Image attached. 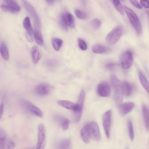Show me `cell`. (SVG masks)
Segmentation results:
<instances>
[{"mask_svg": "<svg viewBox=\"0 0 149 149\" xmlns=\"http://www.w3.org/2000/svg\"><path fill=\"white\" fill-rule=\"evenodd\" d=\"M113 92V97L116 106L118 107L122 104L123 93L122 83L114 75H112L111 78Z\"/></svg>", "mask_w": 149, "mask_h": 149, "instance_id": "obj_1", "label": "cell"}, {"mask_svg": "<svg viewBox=\"0 0 149 149\" xmlns=\"http://www.w3.org/2000/svg\"><path fill=\"white\" fill-rule=\"evenodd\" d=\"M123 8L137 34L140 35L142 32L140 20L136 14L131 9L123 5Z\"/></svg>", "mask_w": 149, "mask_h": 149, "instance_id": "obj_2", "label": "cell"}, {"mask_svg": "<svg viewBox=\"0 0 149 149\" xmlns=\"http://www.w3.org/2000/svg\"><path fill=\"white\" fill-rule=\"evenodd\" d=\"M122 26H118L114 28L107 35L106 40L110 45L116 44L119 40L123 33Z\"/></svg>", "mask_w": 149, "mask_h": 149, "instance_id": "obj_3", "label": "cell"}, {"mask_svg": "<svg viewBox=\"0 0 149 149\" xmlns=\"http://www.w3.org/2000/svg\"><path fill=\"white\" fill-rule=\"evenodd\" d=\"M46 143L45 129L43 124L38 127L37 143L36 149H45Z\"/></svg>", "mask_w": 149, "mask_h": 149, "instance_id": "obj_4", "label": "cell"}, {"mask_svg": "<svg viewBox=\"0 0 149 149\" xmlns=\"http://www.w3.org/2000/svg\"><path fill=\"white\" fill-rule=\"evenodd\" d=\"M111 119V111L110 110L107 111L102 115V123L106 136L108 138L109 137Z\"/></svg>", "mask_w": 149, "mask_h": 149, "instance_id": "obj_5", "label": "cell"}, {"mask_svg": "<svg viewBox=\"0 0 149 149\" xmlns=\"http://www.w3.org/2000/svg\"><path fill=\"white\" fill-rule=\"evenodd\" d=\"M133 58L132 53L130 51L125 52L121 56L120 63L122 68L124 69L130 68L132 65Z\"/></svg>", "mask_w": 149, "mask_h": 149, "instance_id": "obj_6", "label": "cell"}, {"mask_svg": "<svg viewBox=\"0 0 149 149\" xmlns=\"http://www.w3.org/2000/svg\"><path fill=\"white\" fill-rule=\"evenodd\" d=\"M90 133L91 138L98 141L100 138V134L99 126L94 121H91L87 124Z\"/></svg>", "mask_w": 149, "mask_h": 149, "instance_id": "obj_7", "label": "cell"}, {"mask_svg": "<svg viewBox=\"0 0 149 149\" xmlns=\"http://www.w3.org/2000/svg\"><path fill=\"white\" fill-rule=\"evenodd\" d=\"M52 86L46 83H41L37 85L35 88L36 93L40 96H45L49 94L53 90Z\"/></svg>", "mask_w": 149, "mask_h": 149, "instance_id": "obj_8", "label": "cell"}, {"mask_svg": "<svg viewBox=\"0 0 149 149\" xmlns=\"http://www.w3.org/2000/svg\"><path fill=\"white\" fill-rule=\"evenodd\" d=\"M97 94L102 97H109L111 94V89L109 84L104 81L101 82L97 88Z\"/></svg>", "mask_w": 149, "mask_h": 149, "instance_id": "obj_9", "label": "cell"}, {"mask_svg": "<svg viewBox=\"0 0 149 149\" xmlns=\"http://www.w3.org/2000/svg\"><path fill=\"white\" fill-rule=\"evenodd\" d=\"M22 1L26 10L33 19L34 22L40 25V19L33 7L28 1L23 0Z\"/></svg>", "mask_w": 149, "mask_h": 149, "instance_id": "obj_10", "label": "cell"}, {"mask_svg": "<svg viewBox=\"0 0 149 149\" xmlns=\"http://www.w3.org/2000/svg\"><path fill=\"white\" fill-rule=\"evenodd\" d=\"M134 107V103L131 102H127L121 104L118 107L119 113L121 115L125 116L131 112Z\"/></svg>", "mask_w": 149, "mask_h": 149, "instance_id": "obj_11", "label": "cell"}, {"mask_svg": "<svg viewBox=\"0 0 149 149\" xmlns=\"http://www.w3.org/2000/svg\"><path fill=\"white\" fill-rule=\"evenodd\" d=\"M34 25L33 34L35 40L37 44L41 46L43 44V39L40 28V25L34 22Z\"/></svg>", "mask_w": 149, "mask_h": 149, "instance_id": "obj_12", "label": "cell"}, {"mask_svg": "<svg viewBox=\"0 0 149 149\" xmlns=\"http://www.w3.org/2000/svg\"><path fill=\"white\" fill-rule=\"evenodd\" d=\"M24 103L25 106L31 112L38 117H42V112L36 106L28 101H25Z\"/></svg>", "mask_w": 149, "mask_h": 149, "instance_id": "obj_13", "label": "cell"}, {"mask_svg": "<svg viewBox=\"0 0 149 149\" xmlns=\"http://www.w3.org/2000/svg\"><path fill=\"white\" fill-rule=\"evenodd\" d=\"M93 52L96 54H104L109 52L110 49L103 45L97 44L94 45L92 48Z\"/></svg>", "mask_w": 149, "mask_h": 149, "instance_id": "obj_14", "label": "cell"}, {"mask_svg": "<svg viewBox=\"0 0 149 149\" xmlns=\"http://www.w3.org/2000/svg\"><path fill=\"white\" fill-rule=\"evenodd\" d=\"M56 118L63 130H66L68 129L70 121L68 118L61 116H57Z\"/></svg>", "mask_w": 149, "mask_h": 149, "instance_id": "obj_15", "label": "cell"}, {"mask_svg": "<svg viewBox=\"0 0 149 149\" xmlns=\"http://www.w3.org/2000/svg\"><path fill=\"white\" fill-rule=\"evenodd\" d=\"M122 85L123 94L127 97L130 96L133 90L132 85L127 81H124L122 83Z\"/></svg>", "mask_w": 149, "mask_h": 149, "instance_id": "obj_16", "label": "cell"}, {"mask_svg": "<svg viewBox=\"0 0 149 149\" xmlns=\"http://www.w3.org/2000/svg\"><path fill=\"white\" fill-rule=\"evenodd\" d=\"M31 54L33 63H37L41 58V54L38 48L36 46H33L31 49Z\"/></svg>", "mask_w": 149, "mask_h": 149, "instance_id": "obj_17", "label": "cell"}, {"mask_svg": "<svg viewBox=\"0 0 149 149\" xmlns=\"http://www.w3.org/2000/svg\"><path fill=\"white\" fill-rule=\"evenodd\" d=\"M81 136L83 141L86 143H88L90 140L91 136L88 126L86 124L81 131Z\"/></svg>", "mask_w": 149, "mask_h": 149, "instance_id": "obj_18", "label": "cell"}, {"mask_svg": "<svg viewBox=\"0 0 149 149\" xmlns=\"http://www.w3.org/2000/svg\"><path fill=\"white\" fill-rule=\"evenodd\" d=\"M15 146L14 142L7 138L0 142V149H14Z\"/></svg>", "mask_w": 149, "mask_h": 149, "instance_id": "obj_19", "label": "cell"}, {"mask_svg": "<svg viewBox=\"0 0 149 149\" xmlns=\"http://www.w3.org/2000/svg\"><path fill=\"white\" fill-rule=\"evenodd\" d=\"M58 104L61 107L73 111L76 106V104L72 102L65 100H60L57 102Z\"/></svg>", "mask_w": 149, "mask_h": 149, "instance_id": "obj_20", "label": "cell"}, {"mask_svg": "<svg viewBox=\"0 0 149 149\" xmlns=\"http://www.w3.org/2000/svg\"><path fill=\"white\" fill-rule=\"evenodd\" d=\"M63 15L67 26L71 28H74L75 24L74 18L73 15L68 13H64Z\"/></svg>", "mask_w": 149, "mask_h": 149, "instance_id": "obj_21", "label": "cell"}, {"mask_svg": "<svg viewBox=\"0 0 149 149\" xmlns=\"http://www.w3.org/2000/svg\"><path fill=\"white\" fill-rule=\"evenodd\" d=\"M0 52L4 60L8 61L9 58V51L6 44L4 42H2L0 45Z\"/></svg>", "mask_w": 149, "mask_h": 149, "instance_id": "obj_22", "label": "cell"}, {"mask_svg": "<svg viewBox=\"0 0 149 149\" xmlns=\"http://www.w3.org/2000/svg\"><path fill=\"white\" fill-rule=\"evenodd\" d=\"M142 112L143 118L146 128L147 130H149V112L148 108L145 104L142 106Z\"/></svg>", "mask_w": 149, "mask_h": 149, "instance_id": "obj_23", "label": "cell"}, {"mask_svg": "<svg viewBox=\"0 0 149 149\" xmlns=\"http://www.w3.org/2000/svg\"><path fill=\"white\" fill-rule=\"evenodd\" d=\"M71 143L68 139H65L61 141L58 144L57 149H71Z\"/></svg>", "mask_w": 149, "mask_h": 149, "instance_id": "obj_24", "label": "cell"}, {"mask_svg": "<svg viewBox=\"0 0 149 149\" xmlns=\"http://www.w3.org/2000/svg\"><path fill=\"white\" fill-rule=\"evenodd\" d=\"M138 75L140 81L142 86L145 90L148 93L149 84L146 78L141 71L139 72Z\"/></svg>", "mask_w": 149, "mask_h": 149, "instance_id": "obj_25", "label": "cell"}, {"mask_svg": "<svg viewBox=\"0 0 149 149\" xmlns=\"http://www.w3.org/2000/svg\"><path fill=\"white\" fill-rule=\"evenodd\" d=\"M24 28L26 31V32L28 34L32 35L33 33L29 18L27 17L24 19L23 22Z\"/></svg>", "mask_w": 149, "mask_h": 149, "instance_id": "obj_26", "label": "cell"}, {"mask_svg": "<svg viewBox=\"0 0 149 149\" xmlns=\"http://www.w3.org/2000/svg\"><path fill=\"white\" fill-rule=\"evenodd\" d=\"M52 45L56 51H58L61 48L63 43L62 40L57 38H53L52 39Z\"/></svg>", "mask_w": 149, "mask_h": 149, "instance_id": "obj_27", "label": "cell"}, {"mask_svg": "<svg viewBox=\"0 0 149 149\" xmlns=\"http://www.w3.org/2000/svg\"><path fill=\"white\" fill-rule=\"evenodd\" d=\"M6 5L19 12L21 8L18 3L15 0H7L4 1Z\"/></svg>", "mask_w": 149, "mask_h": 149, "instance_id": "obj_28", "label": "cell"}, {"mask_svg": "<svg viewBox=\"0 0 149 149\" xmlns=\"http://www.w3.org/2000/svg\"><path fill=\"white\" fill-rule=\"evenodd\" d=\"M127 125L130 137L131 140L133 141L134 138V132L132 122L130 119H128Z\"/></svg>", "mask_w": 149, "mask_h": 149, "instance_id": "obj_29", "label": "cell"}, {"mask_svg": "<svg viewBox=\"0 0 149 149\" xmlns=\"http://www.w3.org/2000/svg\"><path fill=\"white\" fill-rule=\"evenodd\" d=\"M112 1L113 5L117 10L121 14L124 15V12L123 7L120 1L118 0H113Z\"/></svg>", "mask_w": 149, "mask_h": 149, "instance_id": "obj_30", "label": "cell"}, {"mask_svg": "<svg viewBox=\"0 0 149 149\" xmlns=\"http://www.w3.org/2000/svg\"><path fill=\"white\" fill-rule=\"evenodd\" d=\"M74 12L77 17L79 19H84L87 17L86 13L82 10L76 9L74 11Z\"/></svg>", "mask_w": 149, "mask_h": 149, "instance_id": "obj_31", "label": "cell"}, {"mask_svg": "<svg viewBox=\"0 0 149 149\" xmlns=\"http://www.w3.org/2000/svg\"><path fill=\"white\" fill-rule=\"evenodd\" d=\"M58 65L57 61L54 60H50L47 61L45 63L47 67L50 69H53L56 67Z\"/></svg>", "mask_w": 149, "mask_h": 149, "instance_id": "obj_32", "label": "cell"}, {"mask_svg": "<svg viewBox=\"0 0 149 149\" xmlns=\"http://www.w3.org/2000/svg\"><path fill=\"white\" fill-rule=\"evenodd\" d=\"M1 8L3 11L13 13H17L19 12L15 9L7 5L2 4L0 6Z\"/></svg>", "mask_w": 149, "mask_h": 149, "instance_id": "obj_33", "label": "cell"}, {"mask_svg": "<svg viewBox=\"0 0 149 149\" xmlns=\"http://www.w3.org/2000/svg\"><path fill=\"white\" fill-rule=\"evenodd\" d=\"M59 22L62 29L65 31H67L68 30V26L64 19L63 14H62L60 16Z\"/></svg>", "mask_w": 149, "mask_h": 149, "instance_id": "obj_34", "label": "cell"}, {"mask_svg": "<svg viewBox=\"0 0 149 149\" xmlns=\"http://www.w3.org/2000/svg\"><path fill=\"white\" fill-rule=\"evenodd\" d=\"M102 22L100 20L98 19H95L91 22V26L94 29H97L101 26Z\"/></svg>", "mask_w": 149, "mask_h": 149, "instance_id": "obj_35", "label": "cell"}, {"mask_svg": "<svg viewBox=\"0 0 149 149\" xmlns=\"http://www.w3.org/2000/svg\"><path fill=\"white\" fill-rule=\"evenodd\" d=\"M78 44L79 47L82 50H85L87 48V44L82 39L79 38L78 40Z\"/></svg>", "mask_w": 149, "mask_h": 149, "instance_id": "obj_36", "label": "cell"}, {"mask_svg": "<svg viewBox=\"0 0 149 149\" xmlns=\"http://www.w3.org/2000/svg\"><path fill=\"white\" fill-rule=\"evenodd\" d=\"M116 66V64L112 62L107 63L105 65V68L109 70H112L115 68Z\"/></svg>", "mask_w": 149, "mask_h": 149, "instance_id": "obj_37", "label": "cell"}, {"mask_svg": "<svg viewBox=\"0 0 149 149\" xmlns=\"http://www.w3.org/2000/svg\"><path fill=\"white\" fill-rule=\"evenodd\" d=\"M7 138L6 134L4 130L0 127V142Z\"/></svg>", "mask_w": 149, "mask_h": 149, "instance_id": "obj_38", "label": "cell"}, {"mask_svg": "<svg viewBox=\"0 0 149 149\" xmlns=\"http://www.w3.org/2000/svg\"><path fill=\"white\" fill-rule=\"evenodd\" d=\"M130 3L136 8L139 9L142 8V7L136 0H130Z\"/></svg>", "mask_w": 149, "mask_h": 149, "instance_id": "obj_39", "label": "cell"}, {"mask_svg": "<svg viewBox=\"0 0 149 149\" xmlns=\"http://www.w3.org/2000/svg\"><path fill=\"white\" fill-rule=\"evenodd\" d=\"M141 4L143 6L146 8H148L149 7V2L148 1L141 0L140 1Z\"/></svg>", "mask_w": 149, "mask_h": 149, "instance_id": "obj_40", "label": "cell"}, {"mask_svg": "<svg viewBox=\"0 0 149 149\" xmlns=\"http://www.w3.org/2000/svg\"><path fill=\"white\" fill-rule=\"evenodd\" d=\"M26 36L27 40L30 42H32L33 40V35H30L26 33Z\"/></svg>", "mask_w": 149, "mask_h": 149, "instance_id": "obj_41", "label": "cell"}, {"mask_svg": "<svg viewBox=\"0 0 149 149\" xmlns=\"http://www.w3.org/2000/svg\"><path fill=\"white\" fill-rule=\"evenodd\" d=\"M4 111V105L3 104L0 105V120H1L3 116Z\"/></svg>", "mask_w": 149, "mask_h": 149, "instance_id": "obj_42", "label": "cell"}, {"mask_svg": "<svg viewBox=\"0 0 149 149\" xmlns=\"http://www.w3.org/2000/svg\"><path fill=\"white\" fill-rule=\"evenodd\" d=\"M47 4L49 6L53 5L55 1L54 0H46L45 1Z\"/></svg>", "mask_w": 149, "mask_h": 149, "instance_id": "obj_43", "label": "cell"}, {"mask_svg": "<svg viewBox=\"0 0 149 149\" xmlns=\"http://www.w3.org/2000/svg\"><path fill=\"white\" fill-rule=\"evenodd\" d=\"M29 149H34L33 148H29Z\"/></svg>", "mask_w": 149, "mask_h": 149, "instance_id": "obj_44", "label": "cell"}]
</instances>
